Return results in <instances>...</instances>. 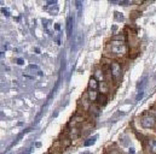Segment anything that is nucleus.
<instances>
[{
    "mask_svg": "<svg viewBox=\"0 0 156 154\" xmlns=\"http://www.w3.org/2000/svg\"><path fill=\"white\" fill-rule=\"evenodd\" d=\"M148 84V77H143L138 84H137V95H136V101H140L145 94V88Z\"/></svg>",
    "mask_w": 156,
    "mask_h": 154,
    "instance_id": "nucleus-3",
    "label": "nucleus"
},
{
    "mask_svg": "<svg viewBox=\"0 0 156 154\" xmlns=\"http://www.w3.org/2000/svg\"><path fill=\"white\" fill-rule=\"evenodd\" d=\"M24 75L28 77H33V78H40V77L44 76V72H42V70L40 69L38 65L30 64L27 68V70L24 71Z\"/></svg>",
    "mask_w": 156,
    "mask_h": 154,
    "instance_id": "nucleus-2",
    "label": "nucleus"
},
{
    "mask_svg": "<svg viewBox=\"0 0 156 154\" xmlns=\"http://www.w3.org/2000/svg\"><path fill=\"white\" fill-rule=\"evenodd\" d=\"M33 149H34V148H33V147H30V148H29V149H28V151H27L24 154H30L32 152H33Z\"/></svg>",
    "mask_w": 156,
    "mask_h": 154,
    "instance_id": "nucleus-20",
    "label": "nucleus"
},
{
    "mask_svg": "<svg viewBox=\"0 0 156 154\" xmlns=\"http://www.w3.org/2000/svg\"><path fill=\"white\" fill-rule=\"evenodd\" d=\"M73 27H74V19L72 16L67 18V36L70 38L73 35Z\"/></svg>",
    "mask_w": 156,
    "mask_h": 154,
    "instance_id": "nucleus-6",
    "label": "nucleus"
},
{
    "mask_svg": "<svg viewBox=\"0 0 156 154\" xmlns=\"http://www.w3.org/2000/svg\"><path fill=\"white\" fill-rule=\"evenodd\" d=\"M110 71H112V76L113 78L117 81L120 76H121V65L116 63V62H114V63H112V65H110Z\"/></svg>",
    "mask_w": 156,
    "mask_h": 154,
    "instance_id": "nucleus-5",
    "label": "nucleus"
},
{
    "mask_svg": "<svg viewBox=\"0 0 156 154\" xmlns=\"http://www.w3.org/2000/svg\"><path fill=\"white\" fill-rule=\"evenodd\" d=\"M109 154H121L120 152H117V151H113V152H110Z\"/></svg>",
    "mask_w": 156,
    "mask_h": 154,
    "instance_id": "nucleus-22",
    "label": "nucleus"
},
{
    "mask_svg": "<svg viewBox=\"0 0 156 154\" xmlns=\"http://www.w3.org/2000/svg\"><path fill=\"white\" fill-rule=\"evenodd\" d=\"M114 17H115V21H119V22H122L123 21V15L121 12H115L114 13Z\"/></svg>",
    "mask_w": 156,
    "mask_h": 154,
    "instance_id": "nucleus-14",
    "label": "nucleus"
},
{
    "mask_svg": "<svg viewBox=\"0 0 156 154\" xmlns=\"http://www.w3.org/2000/svg\"><path fill=\"white\" fill-rule=\"evenodd\" d=\"M94 78L99 82V83H102L103 81H104V74H103V71L101 70V69H97L96 71H94Z\"/></svg>",
    "mask_w": 156,
    "mask_h": 154,
    "instance_id": "nucleus-9",
    "label": "nucleus"
},
{
    "mask_svg": "<svg viewBox=\"0 0 156 154\" xmlns=\"http://www.w3.org/2000/svg\"><path fill=\"white\" fill-rule=\"evenodd\" d=\"M109 47H110V51H112L114 54H116V55H123V54L126 53V51H127L122 36L120 38H114V40H112Z\"/></svg>",
    "mask_w": 156,
    "mask_h": 154,
    "instance_id": "nucleus-1",
    "label": "nucleus"
},
{
    "mask_svg": "<svg viewBox=\"0 0 156 154\" xmlns=\"http://www.w3.org/2000/svg\"><path fill=\"white\" fill-rule=\"evenodd\" d=\"M42 24H44V28H45L46 33L51 35V33H52V32L50 30V25H51V22H50V21H47V19H42Z\"/></svg>",
    "mask_w": 156,
    "mask_h": 154,
    "instance_id": "nucleus-11",
    "label": "nucleus"
},
{
    "mask_svg": "<svg viewBox=\"0 0 156 154\" xmlns=\"http://www.w3.org/2000/svg\"><path fill=\"white\" fill-rule=\"evenodd\" d=\"M129 153H131V154H134V149H133V148H132V147H131V148H129Z\"/></svg>",
    "mask_w": 156,
    "mask_h": 154,
    "instance_id": "nucleus-23",
    "label": "nucleus"
},
{
    "mask_svg": "<svg viewBox=\"0 0 156 154\" xmlns=\"http://www.w3.org/2000/svg\"><path fill=\"white\" fill-rule=\"evenodd\" d=\"M96 140H97V136H92V137H90V139H87V140L85 141L83 146H86V147H88V146H92V145H94Z\"/></svg>",
    "mask_w": 156,
    "mask_h": 154,
    "instance_id": "nucleus-12",
    "label": "nucleus"
},
{
    "mask_svg": "<svg viewBox=\"0 0 156 154\" xmlns=\"http://www.w3.org/2000/svg\"><path fill=\"white\" fill-rule=\"evenodd\" d=\"M140 124H142V126L143 128H148V129H151V128H154L156 124V119L153 117V116L150 115H145L142 117V119H140Z\"/></svg>",
    "mask_w": 156,
    "mask_h": 154,
    "instance_id": "nucleus-4",
    "label": "nucleus"
},
{
    "mask_svg": "<svg viewBox=\"0 0 156 154\" xmlns=\"http://www.w3.org/2000/svg\"><path fill=\"white\" fill-rule=\"evenodd\" d=\"M98 87H99V82L94 77L90 78V81H88V90H97Z\"/></svg>",
    "mask_w": 156,
    "mask_h": 154,
    "instance_id": "nucleus-8",
    "label": "nucleus"
},
{
    "mask_svg": "<svg viewBox=\"0 0 156 154\" xmlns=\"http://www.w3.org/2000/svg\"><path fill=\"white\" fill-rule=\"evenodd\" d=\"M98 99V94L96 90H88V100L90 101H94Z\"/></svg>",
    "mask_w": 156,
    "mask_h": 154,
    "instance_id": "nucleus-10",
    "label": "nucleus"
},
{
    "mask_svg": "<svg viewBox=\"0 0 156 154\" xmlns=\"http://www.w3.org/2000/svg\"><path fill=\"white\" fill-rule=\"evenodd\" d=\"M1 12H4L5 16H10V12H9V8L7 7H2L1 8Z\"/></svg>",
    "mask_w": 156,
    "mask_h": 154,
    "instance_id": "nucleus-17",
    "label": "nucleus"
},
{
    "mask_svg": "<svg viewBox=\"0 0 156 154\" xmlns=\"http://www.w3.org/2000/svg\"><path fill=\"white\" fill-rule=\"evenodd\" d=\"M98 100L101 101V105H102V106H104V105H105V102H107V100H108V98H107L104 94H101V95H98Z\"/></svg>",
    "mask_w": 156,
    "mask_h": 154,
    "instance_id": "nucleus-13",
    "label": "nucleus"
},
{
    "mask_svg": "<svg viewBox=\"0 0 156 154\" xmlns=\"http://www.w3.org/2000/svg\"><path fill=\"white\" fill-rule=\"evenodd\" d=\"M16 63H17L18 65H23V64H24V60H23V59H21V58H18V59L16 60Z\"/></svg>",
    "mask_w": 156,
    "mask_h": 154,
    "instance_id": "nucleus-18",
    "label": "nucleus"
},
{
    "mask_svg": "<svg viewBox=\"0 0 156 154\" xmlns=\"http://www.w3.org/2000/svg\"><path fill=\"white\" fill-rule=\"evenodd\" d=\"M59 28H61V27H59V24H58V23H56V24H55V30H56V32H59Z\"/></svg>",
    "mask_w": 156,
    "mask_h": 154,
    "instance_id": "nucleus-19",
    "label": "nucleus"
},
{
    "mask_svg": "<svg viewBox=\"0 0 156 154\" xmlns=\"http://www.w3.org/2000/svg\"><path fill=\"white\" fill-rule=\"evenodd\" d=\"M40 146H41V142H37V143H35V147H37V148H39Z\"/></svg>",
    "mask_w": 156,
    "mask_h": 154,
    "instance_id": "nucleus-21",
    "label": "nucleus"
},
{
    "mask_svg": "<svg viewBox=\"0 0 156 154\" xmlns=\"http://www.w3.org/2000/svg\"><path fill=\"white\" fill-rule=\"evenodd\" d=\"M148 152L149 154H156V139H150L148 141Z\"/></svg>",
    "mask_w": 156,
    "mask_h": 154,
    "instance_id": "nucleus-7",
    "label": "nucleus"
},
{
    "mask_svg": "<svg viewBox=\"0 0 156 154\" xmlns=\"http://www.w3.org/2000/svg\"><path fill=\"white\" fill-rule=\"evenodd\" d=\"M82 154H91L90 152H85V153H82Z\"/></svg>",
    "mask_w": 156,
    "mask_h": 154,
    "instance_id": "nucleus-24",
    "label": "nucleus"
},
{
    "mask_svg": "<svg viewBox=\"0 0 156 154\" xmlns=\"http://www.w3.org/2000/svg\"><path fill=\"white\" fill-rule=\"evenodd\" d=\"M114 4H117V5H129L131 2L129 1H114Z\"/></svg>",
    "mask_w": 156,
    "mask_h": 154,
    "instance_id": "nucleus-16",
    "label": "nucleus"
},
{
    "mask_svg": "<svg viewBox=\"0 0 156 154\" xmlns=\"http://www.w3.org/2000/svg\"><path fill=\"white\" fill-rule=\"evenodd\" d=\"M99 89H101V92H102V94H104V93H107L108 92V88H107V85L102 82L101 84H99Z\"/></svg>",
    "mask_w": 156,
    "mask_h": 154,
    "instance_id": "nucleus-15",
    "label": "nucleus"
}]
</instances>
